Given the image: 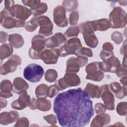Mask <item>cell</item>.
Returning <instances> with one entry per match:
<instances>
[{
    "instance_id": "cell-7",
    "label": "cell",
    "mask_w": 127,
    "mask_h": 127,
    "mask_svg": "<svg viewBox=\"0 0 127 127\" xmlns=\"http://www.w3.org/2000/svg\"><path fill=\"white\" fill-rule=\"evenodd\" d=\"M80 82V79L76 73L65 72L64 76L58 79L55 84L58 86L60 91H62L68 87L77 86Z\"/></svg>"
},
{
    "instance_id": "cell-45",
    "label": "cell",
    "mask_w": 127,
    "mask_h": 127,
    "mask_svg": "<svg viewBox=\"0 0 127 127\" xmlns=\"http://www.w3.org/2000/svg\"><path fill=\"white\" fill-rule=\"evenodd\" d=\"M114 56V54L113 51H108L104 50H102L100 54V57L103 61H105Z\"/></svg>"
},
{
    "instance_id": "cell-41",
    "label": "cell",
    "mask_w": 127,
    "mask_h": 127,
    "mask_svg": "<svg viewBox=\"0 0 127 127\" xmlns=\"http://www.w3.org/2000/svg\"><path fill=\"white\" fill-rule=\"evenodd\" d=\"M60 91L59 87L56 84L51 85L48 88V97L50 98H52L55 97Z\"/></svg>"
},
{
    "instance_id": "cell-42",
    "label": "cell",
    "mask_w": 127,
    "mask_h": 127,
    "mask_svg": "<svg viewBox=\"0 0 127 127\" xmlns=\"http://www.w3.org/2000/svg\"><path fill=\"white\" fill-rule=\"evenodd\" d=\"M29 122L28 119L26 117H21L18 118L14 127H28Z\"/></svg>"
},
{
    "instance_id": "cell-16",
    "label": "cell",
    "mask_w": 127,
    "mask_h": 127,
    "mask_svg": "<svg viewBox=\"0 0 127 127\" xmlns=\"http://www.w3.org/2000/svg\"><path fill=\"white\" fill-rule=\"evenodd\" d=\"M59 57L58 49H46L40 52L39 59L46 64H56Z\"/></svg>"
},
{
    "instance_id": "cell-27",
    "label": "cell",
    "mask_w": 127,
    "mask_h": 127,
    "mask_svg": "<svg viewBox=\"0 0 127 127\" xmlns=\"http://www.w3.org/2000/svg\"><path fill=\"white\" fill-rule=\"evenodd\" d=\"M84 90L92 98H99L101 97L100 87L90 83H88Z\"/></svg>"
},
{
    "instance_id": "cell-50",
    "label": "cell",
    "mask_w": 127,
    "mask_h": 127,
    "mask_svg": "<svg viewBox=\"0 0 127 127\" xmlns=\"http://www.w3.org/2000/svg\"><path fill=\"white\" fill-rule=\"evenodd\" d=\"M126 52H127V41L126 40L124 41V44H123L120 49V53L124 56H126Z\"/></svg>"
},
{
    "instance_id": "cell-37",
    "label": "cell",
    "mask_w": 127,
    "mask_h": 127,
    "mask_svg": "<svg viewBox=\"0 0 127 127\" xmlns=\"http://www.w3.org/2000/svg\"><path fill=\"white\" fill-rule=\"evenodd\" d=\"M117 113L121 116H126L127 114V103L126 102H121L118 103L116 108Z\"/></svg>"
},
{
    "instance_id": "cell-28",
    "label": "cell",
    "mask_w": 127,
    "mask_h": 127,
    "mask_svg": "<svg viewBox=\"0 0 127 127\" xmlns=\"http://www.w3.org/2000/svg\"><path fill=\"white\" fill-rule=\"evenodd\" d=\"M9 44L13 47L18 49L23 46L24 41L22 36L19 34H11L8 36Z\"/></svg>"
},
{
    "instance_id": "cell-46",
    "label": "cell",
    "mask_w": 127,
    "mask_h": 127,
    "mask_svg": "<svg viewBox=\"0 0 127 127\" xmlns=\"http://www.w3.org/2000/svg\"><path fill=\"white\" fill-rule=\"evenodd\" d=\"M95 112L97 114H104L106 111V108L104 104L101 103H97L95 105Z\"/></svg>"
},
{
    "instance_id": "cell-11",
    "label": "cell",
    "mask_w": 127,
    "mask_h": 127,
    "mask_svg": "<svg viewBox=\"0 0 127 127\" xmlns=\"http://www.w3.org/2000/svg\"><path fill=\"white\" fill-rule=\"evenodd\" d=\"M101 97L106 109L110 111L115 110V97L110 90L109 85L104 84L100 87Z\"/></svg>"
},
{
    "instance_id": "cell-35",
    "label": "cell",
    "mask_w": 127,
    "mask_h": 127,
    "mask_svg": "<svg viewBox=\"0 0 127 127\" xmlns=\"http://www.w3.org/2000/svg\"><path fill=\"white\" fill-rule=\"evenodd\" d=\"M48 10V5L45 2H41L40 6L35 10L31 11L32 14L34 16H38L46 12Z\"/></svg>"
},
{
    "instance_id": "cell-25",
    "label": "cell",
    "mask_w": 127,
    "mask_h": 127,
    "mask_svg": "<svg viewBox=\"0 0 127 127\" xmlns=\"http://www.w3.org/2000/svg\"><path fill=\"white\" fill-rule=\"evenodd\" d=\"M110 88L113 91L117 98L121 99L124 98L127 95L126 86H121L118 82H113L109 85Z\"/></svg>"
},
{
    "instance_id": "cell-18",
    "label": "cell",
    "mask_w": 127,
    "mask_h": 127,
    "mask_svg": "<svg viewBox=\"0 0 127 127\" xmlns=\"http://www.w3.org/2000/svg\"><path fill=\"white\" fill-rule=\"evenodd\" d=\"M66 41V38L64 35L58 32L45 39V46L46 48L54 49L65 44Z\"/></svg>"
},
{
    "instance_id": "cell-49",
    "label": "cell",
    "mask_w": 127,
    "mask_h": 127,
    "mask_svg": "<svg viewBox=\"0 0 127 127\" xmlns=\"http://www.w3.org/2000/svg\"><path fill=\"white\" fill-rule=\"evenodd\" d=\"M4 8L9 10L13 5H14V1L13 0H5L4 1Z\"/></svg>"
},
{
    "instance_id": "cell-29",
    "label": "cell",
    "mask_w": 127,
    "mask_h": 127,
    "mask_svg": "<svg viewBox=\"0 0 127 127\" xmlns=\"http://www.w3.org/2000/svg\"><path fill=\"white\" fill-rule=\"evenodd\" d=\"M13 47L10 44H3L0 47V59L2 61L12 55Z\"/></svg>"
},
{
    "instance_id": "cell-51",
    "label": "cell",
    "mask_w": 127,
    "mask_h": 127,
    "mask_svg": "<svg viewBox=\"0 0 127 127\" xmlns=\"http://www.w3.org/2000/svg\"><path fill=\"white\" fill-rule=\"evenodd\" d=\"M7 105V101L5 99L1 98L0 100V108H5Z\"/></svg>"
},
{
    "instance_id": "cell-17",
    "label": "cell",
    "mask_w": 127,
    "mask_h": 127,
    "mask_svg": "<svg viewBox=\"0 0 127 127\" xmlns=\"http://www.w3.org/2000/svg\"><path fill=\"white\" fill-rule=\"evenodd\" d=\"M29 107L31 110L38 109L41 111L46 112L51 109V103L46 98H38L37 99L32 98L31 99Z\"/></svg>"
},
{
    "instance_id": "cell-43",
    "label": "cell",
    "mask_w": 127,
    "mask_h": 127,
    "mask_svg": "<svg viewBox=\"0 0 127 127\" xmlns=\"http://www.w3.org/2000/svg\"><path fill=\"white\" fill-rule=\"evenodd\" d=\"M116 75L119 77H123L127 76V66H125L123 65H121L118 67L117 69L116 72Z\"/></svg>"
},
{
    "instance_id": "cell-38",
    "label": "cell",
    "mask_w": 127,
    "mask_h": 127,
    "mask_svg": "<svg viewBox=\"0 0 127 127\" xmlns=\"http://www.w3.org/2000/svg\"><path fill=\"white\" fill-rule=\"evenodd\" d=\"M76 56H84L86 57H92L93 52L91 49L82 47L75 55Z\"/></svg>"
},
{
    "instance_id": "cell-52",
    "label": "cell",
    "mask_w": 127,
    "mask_h": 127,
    "mask_svg": "<svg viewBox=\"0 0 127 127\" xmlns=\"http://www.w3.org/2000/svg\"><path fill=\"white\" fill-rule=\"evenodd\" d=\"M120 82L123 85V86H127V76H124L122 77V78L120 79Z\"/></svg>"
},
{
    "instance_id": "cell-39",
    "label": "cell",
    "mask_w": 127,
    "mask_h": 127,
    "mask_svg": "<svg viewBox=\"0 0 127 127\" xmlns=\"http://www.w3.org/2000/svg\"><path fill=\"white\" fill-rule=\"evenodd\" d=\"M111 39L117 45L121 44L124 40L123 35L119 31H114L112 33L111 36Z\"/></svg>"
},
{
    "instance_id": "cell-6",
    "label": "cell",
    "mask_w": 127,
    "mask_h": 127,
    "mask_svg": "<svg viewBox=\"0 0 127 127\" xmlns=\"http://www.w3.org/2000/svg\"><path fill=\"white\" fill-rule=\"evenodd\" d=\"M1 25L5 29L22 27L25 25V21L19 20L13 17L9 13V10L4 8L0 12Z\"/></svg>"
},
{
    "instance_id": "cell-48",
    "label": "cell",
    "mask_w": 127,
    "mask_h": 127,
    "mask_svg": "<svg viewBox=\"0 0 127 127\" xmlns=\"http://www.w3.org/2000/svg\"><path fill=\"white\" fill-rule=\"evenodd\" d=\"M8 34L3 31L0 32V41L1 43H4L7 40Z\"/></svg>"
},
{
    "instance_id": "cell-44",
    "label": "cell",
    "mask_w": 127,
    "mask_h": 127,
    "mask_svg": "<svg viewBox=\"0 0 127 127\" xmlns=\"http://www.w3.org/2000/svg\"><path fill=\"white\" fill-rule=\"evenodd\" d=\"M44 119L51 126H55L57 123V118L53 114H50L43 117Z\"/></svg>"
},
{
    "instance_id": "cell-3",
    "label": "cell",
    "mask_w": 127,
    "mask_h": 127,
    "mask_svg": "<svg viewBox=\"0 0 127 127\" xmlns=\"http://www.w3.org/2000/svg\"><path fill=\"white\" fill-rule=\"evenodd\" d=\"M80 32L83 35L85 43L88 47L95 48L98 44V40L92 27L91 21H86L79 25Z\"/></svg>"
},
{
    "instance_id": "cell-21",
    "label": "cell",
    "mask_w": 127,
    "mask_h": 127,
    "mask_svg": "<svg viewBox=\"0 0 127 127\" xmlns=\"http://www.w3.org/2000/svg\"><path fill=\"white\" fill-rule=\"evenodd\" d=\"M45 47V39L44 36L36 35L33 37L31 40V47L33 50L39 54L40 52L44 50Z\"/></svg>"
},
{
    "instance_id": "cell-13",
    "label": "cell",
    "mask_w": 127,
    "mask_h": 127,
    "mask_svg": "<svg viewBox=\"0 0 127 127\" xmlns=\"http://www.w3.org/2000/svg\"><path fill=\"white\" fill-rule=\"evenodd\" d=\"M54 22L59 27H64L68 25V19L66 16V10L62 5H58L53 10Z\"/></svg>"
},
{
    "instance_id": "cell-30",
    "label": "cell",
    "mask_w": 127,
    "mask_h": 127,
    "mask_svg": "<svg viewBox=\"0 0 127 127\" xmlns=\"http://www.w3.org/2000/svg\"><path fill=\"white\" fill-rule=\"evenodd\" d=\"M49 86L45 84H41L35 89V95L37 98H47Z\"/></svg>"
},
{
    "instance_id": "cell-24",
    "label": "cell",
    "mask_w": 127,
    "mask_h": 127,
    "mask_svg": "<svg viewBox=\"0 0 127 127\" xmlns=\"http://www.w3.org/2000/svg\"><path fill=\"white\" fill-rule=\"evenodd\" d=\"M13 91L16 94H20L26 91L29 87L27 82L21 77L15 78L13 81Z\"/></svg>"
},
{
    "instance_id": "cell-34",
    "label": "cell",
    "mask_w": 127,
    "mask_h": 127,
    "mask_svg": "<svg viewBox=\"0 0 127 127\" xmlns=\"http://www.w3.org/2000/svg\"><path fill=\"white\" fill-rule=\"evenodd\" d=\"M80 32L79 28L77 26H71L64 32V36L67 38L76 37Z\"/></svg>"
},
{
    "instance_id": "cell-26",
    "label": "cell",
    "mask_w": 127,
    "mask_h": 127,
    "mask_svg": "<svg viewBox=\"0 0 127 127\" xmlns=\"http://www.w3.org/2000/svg\"><path fill=\"white\" fill-rule=\"evenodd\" d=\"M92 27L94 31H105L110 28L107 18H102L91 21Z\"/></svg>"
},
{
    "instance_id": "cell-5",
    "label": "cell",
    "mask_w": 127,
    "mask_h": 127,
    "mask_svg": "<svg viewBox=\"0 0 127 127\" xmlns=\"http://www.w3.org/2000/svg\"><path fill=\"white\" fill-rule=\"evenodd\" d=\"M80 39L77 37L72 38L67 40L59 50V57H65L69 55H75L82 47Z\"/></svg>"
},
{
    "instance_id": "cell-53",
    "label": "cell",
    "mask_w": 127,
    "mask_h": 127,
    "mask_svg": "<svg viewBox=\"0 0 127 127\" xmlns=\"http://www.w3.org/2000/svg\"><path fill=\"white\" fill-rule=\"evenodd\" d=\"M118 2L121 5H126L127 4V0H124V1L123 0H120V1H119Z\"/></svg>"
},
{
    "instance_id": "cell-4",
    "label": "cell",
    "mask_w": 127,
    "mask_h": 127,
    "mask_svg": "<svg viewBox=\"0 0 127 127\" xmlns=\"http://www.w3.org/2000/svg\"><path fill=\"white\" fill-rule=\"evenodd\" d=\"M44 74L43 67L37 64H31L25 67L23 70L24 77L29 82H39Z\"/></svg>"
},
{
    "instance_id": "cell-15",
    "label": "cell",
    "mask_w": 127,
    "mask_h": 127,
    "mask_svg": "<svg viewBox=\"0 0 127 127\" xmlns=\"http://www.w3.org/2000/svg\"><path fill=\"white\" fill-rule=\"evenodd\" d=\"M121 65V63L118 58L112 56L108 59L99 62L100 69L103 72L115 73Z\"/></svg>"
},
{
    "instance_id": "cell-47",
    "label": "cell",
    "mask_w": 127,
    "mask_h": 127,
    "mask_svg": "<svg viewBox=\"0 0 127 127\" xmlns=\"http://www.w3.org/2000/svg\"><path fill=\"white\" fill-rule=\"evenodd\" d=\"M102 50L108 51H113L114 50L113 45L110 42H107L104 43L102 45Z\"/></svg>"
},
{
    "instance_id": "cell-31",
    "label": "cell",
    "mask_w": 127,
    "mask_h": 127,
    "mask_svg": "<svg viewBox=\"0 0 127 127\" xmlns=\"http://www.w3.org/2000/svg\"><path fill=\"white\" fill-rule=\"evenodd\" d=\"M37 17L38 16H33L26 23L24 27L26 31L29 32H33L37 29L39 26Z\"/></svg>"
},
{
    "instance_id": "cell-14",
    "label": "cell",
    "mask_w": 127,
    "mask_h": 127,
    "mask_svg": "<svg viewBox=\"0 0 127 127\" xmlns=\"http://www.w3.org/2000/svg\"><path fill=\"white\" fill-rule=\"evenodd\" d=\"M40 29L39 34L43 36H48L52 34L53 24L50 19L47 16L41 15L37 17Z\"/></svg>"
},
{
    "instance_id": "cell-32",
    "label": "cell",
    "mask_w": 127,
    "mask_h": 127,
    "mask_svg": "<svg viewBox=\"0 0 127 127\" xmlns=\"http://www.w3.org/2000/svg\"><path fill=\"white\" fill-rule=\"evenodd\" d=\"M58 76V72L56 70L54 69H49L46 71L45 79L47 81L51 83L56 80Z\"/></svg>"
},
{
    "instance_id": "cell-1",
    "label": "cell",
    "mask_w": 127,
    "mask_h": 127,
    "mask_svg": "<svg viewBox=\"0 0 127 127\" xmlns=\"http://www.w3.org/2000/svg\"><path fill=\"white\" fill-rule=\"evenodd\" d=\"M53 110L64 127L85 126L94 114L90 96L81 88L59 93L54 100Z\"/></svg>"
},
{
    "instance_id": "cell-8",
    "label": "cell",
    "mask_w": 127,
    "mask_h": 127,
    "mask_svg": "<svg viewBox=\"0 0 127 127\" xmlns=\"http://www.w3.org/2000/svg\"><path fill=\"white\" fill-rule=\"evenodd\" d=\"M85 71L87 73V79L100 82L104 77V73L100 68L99 62H94L87 64L85 67Z\"/></svg>"
},
{
    "instance_id": "cell-22",
    "label": "cell",
    "mask_w": 127,
    "mask_h": 127,
    "mask_svg": "<svg viewBox=\"0 0 127 127\" xmlns=\"http://www.w3.org/2000/svg\"><path fill=\"white\" fill-rule=\"evenodd\" d=\"M0 96L3 98H8L12 96L13 84L8 79H4L0 82Z\"/></svg>"
},
{
    "instance_id": "cell-20",
    "label": "cell",
    "mask_w": 127,
    "mask_h": 127,
    "mask_svg": "<svg viewBox=\"0 0 127 127\" xmlns=\"http://www.w3.org/2000/svg\"><path fill=\"white\" fill-rule=\"evenodd\" d=\"M19 115L17 111H10L4 112L0 114V123L2 125H7L17 121Z\"/></svg>"
},
{
    "instance_id": "cell-12",
    "label": "cell",
    "mask_w": 127,
    "mask_h": 127,
    "mask_svg": "<svg viewBox=\"0 0 127 127\" xmlns=\"http://www.w3.org/2000/svg\"><path fill=\"white\" fill-rule=\"evenodd\" d=\"M8 10L13 17L22 21H25L32 14L30 9L18 4H14Z\"/></svg>"
},
{
    "instance_id": "cell-54",
    "label": "cell",
    "mask_w": 127,
    "mask_h": 127,
    "mask_svg": "<svg viewBox=\"0 0 127 127\" xmlns=\"http://www.w3.org/2000/svg\"><path fill=\"white\" fill-rule=\"evenodd\" d=\"M123 65L127 66V58H126V56H124V57L123 58Z\"/></svg>"
},
{
    "instance_id": "cell-19",
    "label": "cell",
    "mask_w": 127,
    "mask_h": 127,
    "mask_svg": "<svg viewBox=\"0 0 127 127\" xmlns=\"http://www.w3.org/2000/svg\"><path fill=\"white\" fill-rule=\"evenodd\" d=\"M30 96L28 95L26 91H24L20 94L17 100L13 101L11 104L12 108L21 110L25 109L27 106H29L30 103Z\"/></svg>"
},
{
    "instance_id": "cell-23",
    "label": "cell",
    "mask_w": 127,
    "mask_h": 127,
    "mask_svg": "<svg viewBox=\"0 0 127 127\" xmlns=\"http://www.w3.org/2000/svg\"><path fill=\"white\" fill-rule=\"evenodd\" d=\"M111 121V117L108 114H98L96 116L91 122L92 127H100L108 125Z\"/></svg>"
},
{
    "instance_id": "cell-33",
    "label": "cell",
    "mask_w": 127,
    "mask_h": 127,
    "mask_svg": "<svg viewBox=\"0 0 127 127\" xmlns=\"http://www.w3.org/2000/svg\"><path fill=\"white\" fill-rule=\"evenodd\" d=\"M78 2L77 0H64L62 2L63 6L67 11H71L77 8Z\"/></svg>"
},
{
    "instance_id": "cell-40",
    "label": "cell",
    "mask_w": 127,
    "mask_h": 127,
    "mask_svg": "<svg viewBox=\"0 0 127 127\" xmlns=\"http://www.w3.org/2000/svg\"><path fill=\"white\" fill-rule=\"evenodd\" d=\"M79 20V13L77 11H73L69 17V22L71 25H76Z\"/></svg>"
},
{
    "instance_id": "cell-9",
    "label": "cell",
    "mask_w": 127,
    "mask_h": 127,
    "mask_svg": "<svg viewBox=\"0 0 127 127\" xmlns=\"http://www.w3.org/2000/svg\"><path fill=\"white\" fill-rule=\"evenodd\" d=\"M88 58L84 56L72 57L66 61V68L65 72L77 73L80 68L85 66L88 63Z\"/></svg>"
},
{
    "instance_id": "cell-2",
    "label": "cell",
    "mask_w": 127,
    "mask_h": 127,
    "mask_svg": "<svg viewBox=\"0 0 127 127\" xmlns=\"http://www.w3.org/2000/svg\"><path fill=\"white\" fill-rule=\"evenodd\" d=\"M108 20L110 28H124L127 25V13L121 7H115L109 14Z\"/></svg>"
},
{
    "instance_id": "cell-10",
    "label": "cell",
    "mask_w": 127,
    "mask_h": 127,
    "mask_svg": "<svg viewBox=\"0 0 127 127\" xmlns=\"http://www.w3.org/2000/svg\"><path fill=\"white\" fill-rule=\"evenodd\" d=\"M21 64V59L17 55H12L6 62L2 64L0 67V73L6 75L9 73L13 72L17 68V66Z\"/></svg>"
},
{
    "instance_id": "cell-36",
    "label": "cell",
    "mask_w": 127,
    "mask_h": 127,
    "mask_svg": "<svg viewBox=\"0 0 127 127\" xmlns=\"http://www.w3.org/2000/svg\"><path fill=\"white\" fill-rule=\"evenodd\" d=\"M22 2L25 5L30 7L31 11L37 9L41 4V2L38 0H22Z\"/></svg>"
}]
</instances>
